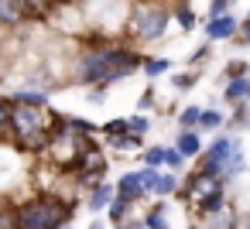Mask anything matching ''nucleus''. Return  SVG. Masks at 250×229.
I'll use <instances>...</instances> for the list:
<instances>
[{"label": "nucleus", "instance_id": "nucleus-25", "mask_svg": "<svg viewBox=\"0 0 250 229\" xmlns=\"http://www.w3.org/2000/svg\"><path fill=\"white\" fill-rule=\"evenodd\" d=\"M144 164H147V168H158V164H165V147H151V151L144 154Z\"/></svg>", "mask_w": 250, "mask_h": 229}, {"label": "nucleus", "instance_id": "nucleus-11", "mask_svg": "<svg viewBox=\"0 0 250 229\" xmlns=\"http://www.w3.org/2000/svg\"><path fill=\"white\" fill-rule=\"evenodd\" d=\"M195 209H199L202 215H216V212H223V209H226V188L219 185V188H216L212 195H206V198H202Z\"/></svg>", "mask_w": 250, "mask_h": 229}, {"label": "nucleus", "instance_id": "nucleus-3", "mask_svg": "<svg viewBox=\"0 0 250 229\" xmlns=\"http://www.w3.org/2000/svg\"><path fill=\"white\" fill-rule=\"evenodd\" d=\"M69 205H62L52 195L31 198L18 209V229H65Z\"/></svg>", "mask_w": 250, "mask_h": 229}, {"label": "nucleus", "instance_id": "nucleus-18", "mask_svg": "<svg viewBox=\"0 0 250 229\" xmlns=\"http://www.w3.org/2000/svg\"><path fill=\"white\" fill-rule=\"evenodd\" d=\"M127 209H130V202H127V198H120V195H117V198H113V205H110V209H106V215H110V222H120V219H124V215H127Z\"/></svg>", "mask_w": 250, "mask_h": 229}, {"label": "nucleus", "instance_id": "nucleus-31", "mask_svg": "<svg viewBox=\"0 0 250 229\" xmlns=\"http://www.w3.org/2000/svg\"><path fill=\"white\" fill-rule=\"evenodd\" d=\"M24 4H28V11H31V14H45V11L55 4V0H24Z\"/></svg>", "mask_w": 250, "mask_h": 229}, {"label": "nucleus", "instance_id": "nucleus-10", "mask_svg": "<svg viewBox=\"0 0 250 229\" xmlns=\"http://www.w3.org/2000/svg\"><path fill=\"white\" fill-rule=\"evenodd\" d=\"M113 198H117V185H96L93 188V195H89V209L93 212H100V209H110L113 205Z\"/></svg>", "mask_w": 250, "mask_h": 229}, {"label": "nucleus", "instance_id": "nucleus-32", "mask_svg": "<svg viewBox=\"0 0 250 229\" xmlns=\"http://www.w3.org/2000/svg\"><path fill=\"white\" fill-rule=\"evenodd\" d=\"M175 86H178V89H192V86H195V72H185V76H175Z\"/></svg>", "mask_w": 250, "mask_h": 229}, {"label": "nucleus", "instance_id": "nucleus-19", "mask_svg": "<svg viewBox=\"0 0 250 229\" xmlns=\"http://www.w3.org/2000/svg\"><path fill=\"white\" fill-rule=\"evenodd\" d=\"M171 69V62L168 58H151V62H144V72L154 79V76H161V72H168Z\"/></svg>", "mask_w": 250, "mask_h": 229}, {"label": "nucleus", "instance_id": "nucleus-33", "mask_svg": "<svg viewBox=\"0 0 250 229\" xmlns=\"http://www.w3.org/2000/svg\"><path fill=\"white\" fill-rule=\"evenodd\" d=\"M130 134H147V120L144 116H130Z\"/></svg>", "mask_w": 250, "mask_h": 229}, {"label": "nucleus", "instance_id": "nucleus-7", "mask_svg": "<svg viewBox=\"0 0 250 229\" xmlns=\"http://www.w3.org/2000/svg\"><path fill=\"white\" fill-rule=\"evenodd\" d=\"M24 18H31L24 0H0V24L18 28V24H24Z\"/></svg>", "mask_w": 250, "mask_h": 229}, {"label": "nucleus", "instance_id": "nucleus-35", "mask_svg": "<svg viewBox=\"0 0 250 229\" xmlns=\"http://www.w3.org/2000/svg\"><path fill=\"white\" fill-rule=\"evenodd\" d=\"M55 4H69V0H55Z\"/></svg>", "mask_w": 250, "mask_h": 229}, {"label": "nucleus", "instance_id": "nucleus-4", "mask_svg": "<svg viewBox=\"0 0 250 229\" xmlns=\"http://www.w3.org/2000/svg\"><path fill=\"white\" fill-rule=\"evenodd\" d=\"M165 28H168V11H165V7H144V11H137V14L130 18V35H134L141 45L158 41V38L165 35Z\"/></svg>", "mask_w": 250, "mask_h": 229}, {"label": "nucleus", "instance_id": "nucleus-17", "mask_svg": "<svg viewBox=\"0 0 250 229\" xmlns=\"http://www.w3.org/2000/svg\"><path fill=\"white\" fill-rule=\"evenodd\" d=\"M103 134L113 137V140H117V137H127V134H130V120H110V123L103 127Z\"/></svg>", "mask_w": 250, "mask_h": 229}, {"label": "nucleus", "instance_id": "nucleus-6", "mask_svg": "<svg viewBox=\"0 0 250 229\" xmlns=\"http://www.w3.org/2000/svg\"><path fill=\"white\" fill-rule=\"evenodd\" d=\"M219 185H223V178H212V174H206V171H195V174H192V181H188V188H185V191H178V195H182V198H192V202L199 205V202H202L206 195H212Z\"/></svg>", "mask_w": 250, "mask_h": 229}, {"label": "nucleus", "instance_id": "nucleus-26", "mask_svg": "<svg viewBox=\"0 0 250 229\" xmlns=\"http://www.w3.org/2000/svg\"><path fill=\"white\" fill-rule=\"evenodd\" d=\"M165 164H168V168H182V164H185V154H182L178 147H171V151H165Z\"/></svg>", "mask_w": 250, "mask_h": 229}, {"label": "nucleus", "instance_id": "nucleus-21", "mask_svg": "<svg viewBox=\"0 0 250 229\" xmlns=\"http://www.w3.org/2000/svg\"><path fill=\"white\" fill-rule=\"evenodd\" d=\"M144 222H147V229H168V222H165V205L151 209V215H147Z\"/></svg>", "mask_w": 250, "mask_h": 229}, {"label": "nucleus", "instance_id": "nucleus-36", "mask_svg": "<svg viewBox=\"0 0 250 229\" xmlns=\"http://www.w3.org/2000/svg\"><path fill=\"white\" fill-rule=\"evenodd\" d=\"M247 229H250V219H247Z\"/></svg>", "mask_w": 250, "mask_h": 229}, {"label": "nucleus", "instance_id": "nucleus-14", "mask_svg": "<svg viewBox=\"0 0 250 229\" xmlns=\"http://www.w3.org/2000/svg\"><path fill=\"white\" fill-rule=\"evenodd\" d=\"M14 103H24V106H45L48 96L38 93V89H18V93H14Z\"/></svg>", "mask_w": 250, "mask_h": 229}, {"label": "nucleus", "instance_id": "nucleus-9", "mask_svg": "<svg viewBox=\"0 0 250 229\" xmlns=\"http://www.w3.org/2000/svg\"><path fill=\"white\" fill-rule=\"evenodd\" d=\"M117 195H120V198H127V202L141 198V195H144V178H141V171H137V174H134V171H130V174H124V178L117 181Z\"/></svg>", "mask_w": 250, "mask_h": 229}, {"label": "nucleus", "instance_id": "nucleus-30", "mask_svg": "<svg viewBox=\"0 0 250 229\" xmlns=\"http://www.w3.org/2000/svg\"><path fill=\"white\" fill-rule=\"evenodd\" d=\"M229 11V0H212V4H209V21L212 18H223Z\"/></svg>", "mask_w": 250, "mask_h": 229}, {"label": "nucleus", "instance_id": "nucleus-20", "mask_svg": "<svg viewBox=\"0 0 250 229\" xmlns=\"http://www.w3.org/2000/svg\"><path fill=\"white\" fill-rule=\"evenodd\" d=\"M243 164H247V157H243V151H240V144H236V147H233V157H229V164H226V178L236 174V171H243Z\"/></svg>", "mask_w": 250, "mask_h": 229}, {"label": "nucleus", "instance_id": "nucleus-29", "mask_svg": "<svg viewBox=\"0 0 250 229\" xmlns=\"http://www.w3.org/2000/svg\"><path fill=\"white\" fill-rule=\"evenodd\" d=\"M0 229H18V212L0 209Z\"/></svg>", "mask_w": 250, "mask_h": 229}, {"label": "nucleus", "instance_id": "nucleus-5", "mask_svg": "<svg viewBox=\"0 0 250 229\" xmlns=\"http://www.w3.org/2000/svg\"><path fill=\"white\" fill-rule=\"evenodd\" d=\"M233 147H236L233 137H219V140L202 154V168H199V171H206V174H212V178H226V164H229V157H233Z\"/></svg>", "mask_w": 250, "mask_h": 229}, {"label": "nucleus", "instance_id": "nucleus-23", "mask_svg": "<svg viewBox=\"0 0 250 229\" xmlns=\"http://www.w3.org/2000/svg\"><path fill=\"white\" fill-rule=\"evenodd\" d=\"M219 123H223V113H216V110H206V113H202V123H199V127H202V130H216Z\"/></svg>", "mask_w": 250, "mask_h": 229}, {"label": "nucleus", "instance_id": "nucleus-28", "mask_svg": "<svg viewBox=\"0 0 250 229\" xmlns=\"http://www.w3.org/2000/svg\"><path fill=\"white\" fill-rule=\"evenodd\" d=\"M175 188H178V181H175L171 174H161V181H158V188H154V191H158V195H171Z\"/></svg>", "mask_w": 250, "mask_h": 229}, {"label": "nucleus", "instance_id": "nucleus-24", "mask_svg": "<svg viewBox=\"0 0 250 229\" xmlns=\"http://www.w3.org/2000/svg\"><path fill=\"white\" fill-rule=\"evenodd\" d=\"M11 113H14V103L0 99V134H4V130L11 127Z\"/></svg>", "mask_w": 250, "mask_h": 229}, {"label": "nucleus", "instance_id": "nucleus-1", "mask_svg": "<svg viewBox=\"0 0 250 229\" xmlns=\"http://www.w3.org/2000/svg\"><path fill=\"white\" fill-rule=\"evenodd\" d=\"M144 69V58L130 48H96L79 62V82L86 86H110L127 79L130 72Z\"/></svg>", "mask_w": 250, "mask_h": 229}, {"label": "nucleus", "instance_id": "nucleus-16", "mask_svg": "<svg viewBox=\"0 0 250 229\" xmlns=\"http://www.w3.org/2000/svg\"><path fill=\"white\" fill-rule=\"evenodd\" d=\"M209 229H236V215H233V209H223V212L209 215Z\"/></svg>", "mask_w": 250, "mask_h": 229}, {"label": "nucleus", "instance_id": "nucleus-8", "mask_svg": "<svg viewBox=\"0 0 250 229\" xmlns=\"http://www.w3.org/2000/svg\"><path fill=\"white\" fill-rule=\"evenodd\" d=\"M236 18H229V14H223V18H212L209 21V28H206V38L209 41H229L233 35H236Z\"/></svg>", "mask_w": 250, "mask_h": 229}, {"label": "nucleus", "instance_id": "nucleus-34", "mask_svg": "<svg viewBox=\"0 0 250 229\" xmlns=\"http://www.w3.org/2000/svg\"><path fill=\"white\" fill-rule=\"evenodd\" d=\"M243 41H247V45H250V18H247V21H243Z\"/></svg>", "mask_w": 250, "mask_h": 229}, {"label": "nucleus", "instance_id": "nucleus-13", "mask_svg": "<svg viewBox=\"0 0 250 229\" xmlns=\"http://www.w3.org/2000/svg\"><path fill=\"white\" fill-rule=\"evenodd\" d=\"M226 99H229V103L250 99V79H247V76H236V79L226 86Z\"/></svg>", "mask_w": 250, "mask_h": 229}, {"label": "nucleus", "instance_id": "nucleus-15", "mask_svg": "<svg viewBox=\"0 0 250 229\" xmlns=\"http://www.w3.org/2000/svg\"><path fill=\"white\" fill-rule=\"evenodd\" d=\"M202 106H188V110H182V116H178V123H182V130H195L199 123H202Z\"/></svg>", "mask_w": 250, "mask_h": 229}, {"label": "nucleus", "instance_id": "nucleus-2", "mask_svg": "<svg viewBox=\"0 0 250 229\" xmlns=\"http://www.w3.org/2000/svg\"><path fill=\"white\" fill-rule=\"evenodd\" d=\"M11 134L18 137V144H21L24 151H45V147H52V140H55V130L48 127L45 106H24V103H14Z\"/></svg>", "mask_w": 250, "mask_h": 229}, {"label": "nucleus", "instance_id": "nucleus-12", "mask_svg": "<svg viewBox=\"0 0 250 229\" xmlns=\"http://www.w3.org/2000/svg\"><path fill=\"white\" fill-rule=\"evenodd\" d=\"M178 151H182L185 157L202 154V137H199V130H182V134H178Z\"/></svg>", "mask_w": 250, "mask_h": 229}, {"label": "nucleus", "instance_id": "nucleus-22", "mask_svg": "<svg viewBox=\"0 0 250 229\" xmlns=\"http://www.w3.org/2000/svg\"><path fill=\"white\" fill-rule=\"evenodd\" d=\"M175 18H178V24H182L185 31H192V28L199 24V21H195V14H192V7H178V11H175Z\"/></svg>", "mask_w": 250, "mask_h": 229}, {"label": "nucleus", "instance_id": "nucleus-27", "mask_svg": "<svg viewBox=\"0 0 250 229\" xmlns=\"http://www.w3.org/2000/svg\"><path fill=\"white\" fill-rule=\"evenodd\" d=\"M141 178H144V188H147V191H154V188H158V181H161V174H158L154 168H144V171H141Z\"/></svg>", "mask_w": 250, "mask_h": 229}]
</instances>
